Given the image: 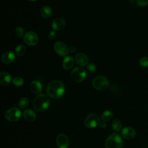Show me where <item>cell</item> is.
I'll list each match as a JSON object with an SVG mask.
<instances>
[{
  "mask_svg": "<svg viewBox=\"0 0 148 148\" xmlns=\"http://www.w3.org/2000/svg\"><path fill=\"white\" fill-rule=\"evenodd\" d=\"M87 68L90 72H94L97 70L96 66L93 63H88L87 65Z\"/></svg>",
  "mask_w": 148,
  "mask_h": 148,
  "instance_id": "28",
  "label": "cell"
},
{
  "mask_svg": "<svg viewBox=\"0 0 148 148\" xmlns=\"http://www.w3.org/2000/svg\"><path fill=\"white\" fill-rule=\"evenodd\" d=\"M74 60L72 56H68L65 57L62 61V67L65 70L70 69L73 65Z\"/></svg>",
  "mask_w": 148,
  "mask_h": 148,
  "instance_id": "18",
  "label": "cell"
},
{
  "mask_svg": "<svg viewBox=\"0 0 148 148\" xmlns=\"http://www.w3.org/2000/svg\"><path fill=\"white\" fill-rule=\"evenodd\" d=\"M26 51V48L23 45H19L16 46L15 49L16 54L18 57L23 56Z\"/></svg>",
  "mask_w": 148,
  "mask_h": 148,
  "instance_id": "21",
  "label": "cell"
},
{
  "mask_svg": "<svg viewBox=\"0 0 148 148\" xmlns=\"http://www.w3.org/2000/svg\"><path fill=\"white\" fill-rule=\"evenodd\" d=\"M30 89L32 92L39 94L42 91V85L38 80H34L30 84Z\"/></svg>",
  "mask_w": 148,
  "mask_h": 148,
  "instance_id": "17",
  "label": "cell"
},
{
  "mask_svg": "<svg viewBox=\"0 0 148 148\" xmlns=\"http://www.w3.org/2000/svg\"><path fill=\"white\" fill-rule=\"evenodd\" d=\"M15 34L19 38L23 37L24 35V31L23 28L20 26L17 27L15 29Z\"/></svg>",
  "mask_w": 148,
  "mask_h": 148,
  "instance_id": "25",
  "label": "cell"
},
{
  "mask_svg": "<svg viewBox=\"0 0 148 148\" xmlns=\"http://www.w3.org/2000/svg\"><path fill=\"white\" fill-rule=\"evenodd\" d=\"M122 127L121 121L119 119H115L112 122V128L115 131H119Z\"/></svg>",
  "mask_w": 148,
  "mask_h": 148,
  "instance_id": "22",
  "label": "cell"
},
{
  "mask_svg": "<svg viewBox=\"0 0 148 148\" xmlns=\"http://www.w3.org/2000/svg\"><path fill=\"white\" fill-rule=\"evenodd\" d=\"M11 82V76L8 72L2 71L0 73V84L2 86H8Z\"/></svg>",
  "mask_w": 148,
  "mask_h": 148,
  "instance_id": "15",
  "label": "cell"
},
{
  "mask_svg": "<svg viewBox=\"0 0 148 148\" xmlns=\"http://www.w3.org/2000/svg\"><path fill=\"white\" fill-rule=\"evenodd\" d=\"M113 116V113L111 110H107L104 111L101 114V119L103 121H110Z\"/></svg>",
  "mask_w": 148,
  "mask_h": 148,
  "instance_id": "20",
  "label": "cell"
},
{
  "mask_svg": "<svg viewBox=\"0 0 148 148\" xmlns=\"http://www.w3.org/2000/svg\"><path fill=\"white\" fill-rule=\"evenodd\" d=\"M53 13V10L49 6H44L40 9L41 16L45 18H49Z\"/></svg>",
  "mask_w": 148,
  "mask_h": 148,
  "instance_id": "19",
  "label": "cell"
},
{
  "mask_svg": "<svg viewBox=\"0 0 148 148\" xmlns=\"http://www.w3.org/2000/svg\"><path fill=\"white\" fill-rule=\"evenodd\" d=\"M121 136L126 139H132L136 135L135 130L130 127H126L122 129L121 131Z\"/></svg>",
  "mask_w": 148,
  "mask_h": 148,
  "instance_id": "11",
  "label": "cell"
},
{
  "mask_svg": "<svg viewBox=\"0 0 148 148\" xmlns=\"http://www.w3.org/2000/svg\"><path fill=\"white\" fill-rule=\"evenodd\" d=\"M54 49L56 53L60 56H65L69 52V48L62 42H57L54 43Z\"/></svg>",
  "mask_w": 148,
  "mask_h": 148,
  "instance_id": "9",
  "label": "cell"
},
{
  "mask_svg": "<svg viewBox=\"0 0 148 148\" xmlns=\"http://www.w3.org/2000/svg\"><path fill=\"white\" fill-rule=\"evenodd\" d=\"M28 1H35L36 0H28Z\"/></svg>",
  "mask_w": 148,
  "mask_h": 148,
  "instance_id": "32",
  "label": "cell"
},
{
  "mask_svg": "<svg viewBox=\"0 0 148 148\" xmlns=\"http://www.w3.org/2000/svg\"><path fill=\"white\" fill-rule=\"evenodd\" d=\"M76 50V48L75 46H71L69 47V51L71 53H73L75 52V51Z\"/></svg>",
  "mask_w": 148,
  "mask_h": 148,
  "instance_id": "30",
  "label": "cell"
},
{
  "mask_svg": "<svg viewBox=\"0 0 148 148\" xmlns=\"http://www.w3.org/2000/svg\"><path fill=\"white\" fill-rule=\"evenodd\" d=\"M16 58L15 54L11 51H7L5 52L1 57L2 62L5 64H9L13 62Z\"/></svg>",
  "mask_w": 148,
  "mask_h": 148,
  "instance_id": "12",
  "label": "cell"
},
{
  "mask_svg": "<svg viewBox=\"0 0 148 148\" xmlns=\"http://www.w3.org/2000/svg\"><path fill=\"white\" fill-rule=\"evenodd\" d=\"M139 64L141 66L146 68L148 66V57H143L139 60Z\"/></svg>",
  "mask_w": 148,
  "mask_h": 148,
  "instance_id": "26",
  "label": "cell"
},
{
  "mask_svg": "<svg viewBox=\"0 0 148 148\" xmlns=\"http://www.w3.org/2000/svg\"><path fill=\"white\" fill-rule=\"evenodd\" d=\"M130 1H134V0H130Z\"/></svg>",
  "mask_w": 148,
  "mask_h": 148,
  "instance_id": "33",
  "label": "cell"
},
{
  "mask_svg": "<svg viewBox=\"0 0 148 148\" xmlns=\"http://www.w3.org/2000/svg\"><path fill=\"white\" fill-rule=\"evenodd\" d=\"M23 117L26 121L32 122L35 120L36 116L34 111L30 109H28L23 112Z\"/></svg>",
  "mask_w": 148,
  "mask_h": 148,
  "instance_id": "16",
  "label": "cell"
},
{
  "mask_svg": "<svg viewBox=\"0 0 148 148\" xmlns=\"http://www.w3.org/2000/svg\"><path fill=\"white\" fill-rule=\"evenodd\" d=\"M48 37H49V39H50V40H53L56 37V34L55 32L54 31H51L49 32V35H48Z\"/></svg>",
  "mask_w": 148,
  "mask_h": 148,
  "instance_id": "29",
  "label": "cell"
},
{
  "mask_svg": "<svg viewBox=\"0 0 148 148\" xmlns=\"http://www.w3.org/2000/svg\"><path fill=\"white\" fill-rule=\"evenodd\" d=\"M46 92L50 97L57 99L64 95L65 92V87L61 81L57 80H53L47 84Z\"/></svg>",
  "mask_w": 148,
  "mask_h": 148,
  "instance_id": "1",
  "label": "cell"
},
{
  "mask_svg": "<svg viewBox=\"0 0 148 148\" xmlns=\"http://www.w3.org/2000/svg\"><path fill=\"white\" fill-rule=\"evenodd\" d=\"M38 36L37 34L32 31L27 32L23 38L25 43L29 46H35L38 43Z\"/></svg>",
  "mask_w": 148,
  "mask_h": 148,
  "instance_id": "8",
  "label": "cell"
},
{
  "mask_svg": "<svg viewBox=\"0 0 148 148\" xmlns=\"http://www.w3.org/2000/svg\"><path fill=\"white\" fill-rule=\"evenodd\" d=\"M56 143L58 148H68L69 141L66 135L60 134L56 138Z\"/></svg>",
  "mask_w": 148,
  "mask_h": 148,
  "instance_id": "10",
  "label": "cell"
},
{
  "mask_svg": "<svg viewBox=\"0 0 148 148\" xmlns=\"http://www.w3.org/2000/svg\"><path fill=\"white\" fill-rule=\"evenodd\" d=\"M92 85L95 89L99 91H103L108 87L109 82L105 76H98L93 79Z\"/></svg>",
  "mask_w": 148,
  "mask_h": 148,
  "instance_id": "5",
  "label": "cell"
},
{
  "mask_svg": "<svg viewBox=\"0 0 148 148\" xmlns=\"http://www.w3.org/2000/svg\"><path fill=\"white\" fill-rule=\"evenodd\" d=\"M123 140L121 137L116 133H113L109 135L105 141L106 148H121Z\"/></svg>",
  "mask_w": 148,
  "mask_h": 148,
  "instance_id": "3",
  "label": "cell"
},
{
  "mask_svg": "<svg viewBox=\"0 0 148 148\" xmlns=\"http://www.w3.org/2000/svg\"><path fill=\"white\" fill-rule=\"evenodd\" d=\"M99 125L100 126L101 128H105L106 127V124L105 123V121H101L99 123Z\"/></svg>",
  "mask_w": 148,
  "mask_h": 148,
  "instance_id": "31",
  "label": "cell"
},
{
  "mask_svg": "<svg viewBox=\"0 0 148 148\" xmlns=\"http://www.w3.org/2000/svg\"><path fill=\"white\" fill-rule=\"evenodd\" d=\"M75 61L80 66H85L88 64L87 56L83 53H79L75 56Z\"/></svg>",
  "mask_w": 148,
  "mask_h": 148,
  "instance_id": "13",
  "label": "cell"
},
{
  "mask_svg": "<svg viewBox=\"0 0 148 148\" xmlns=\"http://www.w3.org/2000/svg\"><path fill=\"white\" fill-rule=\"evenodd\" d=\"M51 26L54 31H60L65 27V21L61 18H57L53 21Z\"/></svg>",
  "mask_w": 148,
  "mask_h": 148,
  "instance_id": "14",
  "label": "cell"
},
{
  "mask_svg": "<svg viewBox=\"0 0 148 148\" xmlns=\"http://www.w3.org/2000/svg\"><path fill=\"white\" fill-rule=\"evenodd\" d=\"M72 79L76 83L83 82L86 77V72L82 66H77L75 68L71 73Z\"/></svg>",
  "mask_w": 148,
  "mask_h": 148,
  "instance_id": "4",
  "label": "cell"
},
{
  "mask_svg": "<svg viewBox=\"0 0 148 148\" xmlns=\"http://www.w3.org/2000/svg\"><path fill=\"white\" fill-rule=\"evenodd\" d=\"M32 105L34 109L36 111H44L49 108L50 100L48 97L45 94H39L34 98Z\"/></svg>",
  "mask_w": 148,
  "mask_h": 148,
  "instance_id": "2",
  "label": "cell"
},
{
  "mask_svg": "<svg viewBox=\"0 0 148 148\" xmlns=\"http://www.w3.org/2000/svg\"><path fill=\"white\" fill-rule=\"evenodd\" d=\"M28 103H29V101H28V98H27L25 97H23L19 100L18 102V105L19 108L23 109V108H26L28 106Z\"/></svg>",
  "mask_w": 148,
  "mask_h": 148,
  "instance_id": "23",
  "label": "cell"
},
{
  "mask_svg": "<svg viewBox=\"0 0 148 148\" xmlns=\"http://www.w3.org/2000/svg\"><path fill=\"white\" fill-rule=\"evenodd\" d=\"M136 3L140 7H145L148 5V0H136Z\"/></svg>",
  "mask_w": 148,
  "mask_h": 148,
  "instance_id": "27",
  "label": "cell"
},
{
  "mask_svg": "<svg viewBox=\"0 0 148 148\" xmlns=\"http://www.w3.org/2000/svg\"><path fill=\"white\" fill-rule=\"evenodd\" d=\"M21 116V111L17 108H12L7 110L5 114L6 120L10 122L17 121Z\"/></svg>",
  "mask_w": 148,
  "mask_h": 148,
  "instance_id": "6",
  "label": "cell"
},
{
  "mask_svg": "<svg viewBox=\"0 0 148 148\" xmlns=\"http://www.w3.org/2000/svg\"><path fill=\"white\" fill-rule=\"evenodd\" d=\"M13 84L17 86V87H20L23 85L24 84V80L21 77H16L13 80Z\"/></svg>",
  "mask_w": 148,
  "mask_h": 148,
  "instance_id": "24",
  "label": "cell"
},
{
  "mask_svg": "<svg viewBox=\"0 0 148 148\" xmlns=\"http://www.w3.org/2000/svg\"><path fill=\"white\" fill-rule=\"evenodd\" d=\"M100 122V119L98 115L95 113H91L86 117L84 124L88 128H93L99 125Z\"/></svg>",
  "mask_w": 148,
  "mask_h": 148,
  "instance_id": "7",
  "label": "cell"
}]
</instances>
